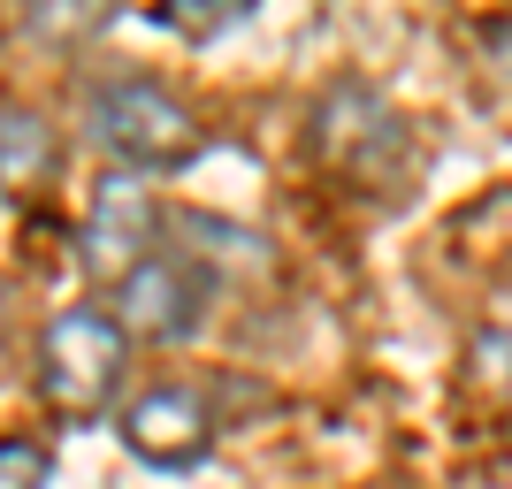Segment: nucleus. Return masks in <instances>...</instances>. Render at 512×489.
Instances as JSON below:
<instances>
[{
  "instance_id": "nucleus-2",
  "label": "nucleus",
  "mask_w": 512,
  "mask_h": 489,
  "mask_svg": "<svg viewBox=\"0 0 512 489\" xmlns=\"http://www.w3.org/2000/svg\"><path fill=\"white\" fill-rule=\"evenodd\" d=\"M85 123L123 161V176H169L199 153V115L153 77H107L85 100Z\"/></svg>"
},
{
  "instance_id": "nucleus-9",
  "label": "nucleus",
  "mask_w": 512,
  "mask_h": 489,
  "mask_svg": "<svg viewBox=\"0 0 512 489\" xmlns=\"http://www.w3.org/2000/svg\"><path fill=\"white\" fill-rule=\"evenodd\" d=\"M237 16H245V0H222V8H207V0H169V8H161V23L184 31V39H214V31H230Z\"/></svg>"
},
{
  "instance_id": "nucleus-7",
  "label": "nucleus",
  "mask_w": 512,
  "mask_h": 489,
  "mask_svg": "<svg viewBox=\"0 0 512 489\" xmlns=\"http://www.w3.org/2000/svg\"><path fill=\"white\" fill-rule=\"evenodd\" d=\"M474 367H482V375L505 390V405H512V298H497L490 321L474 329Z\"/></svg>"
},
{
  "instance_id": "nucleus-6",
  "label": "nucleus",
  "mask_w": 512,
  "mask_h": 489,
  "mask_svg": "<svg viewBox=\"0 0 512 489\" xmlns=\"http://www.w3.org/2000/svg\"><path fill=\"white\" fill-rule=\"evenodd\" d=\"M54 130L31 115V107H0V192L23 199V192H39L46 176H54Z\"/></svg>"
},
{
  "instance_id": "nucleus-4",
  "label": "nucleus",
  "mask_w": 512,
  "mask_h": 489,
  "mask_svg": "<svg viewBox=\"0 0 512 489\" xmlns=\"http://www.w3.org/2000/svg\"><path fill=\"white\" fill-rule=\"evenodd\" d=\"M207 306H214V268H199L192 253H153L138 276L115 291V321L130 337H153V344H184L207 329Z\"/></svg>"
},
{
  "instance_id": "nucleus-1",
  "label": "nucleus",
  "mask_w": 512,
  "mask_h": 489,
  "mask_svg": "<svg viewBox=\"0 0 512 489\" xmlns=\"http://www.w3.org/2000/svg\"><path fill=\"white\" fill-rule=\"evenodd\" d=\"M130 375V329L115 321V306H69L46 321L39 337V398L62 421H100L115 413Z\"/></svg>"
},
{
  "instance_id": "nucleus-8",
  "label": "nucleus",
  "mask_w": 512,
  "mask_h": 489,
  "mask_svg": "<svg viewBox=\"0 0 512 489\" xmlns=\"http://www.w3.org/2000/svg\"><path fill=\"white\" fill-rule=\"evenodd\" d=\"M46 444L39 436H0V489H46Z\"/></svg>"
},
{
  "instance_id": "nucleus-3",
  "label": "nucleus",
  "mask_w": 512,
  "mask_h": 489,
  "mask_svg": "<svg viewBox=\"0 0 512 489\" xmlns=\"http://www.w3.org/2000/svg\"><path fill=\"white\" fill-rule=\"evenodd\" d=\"M161 207H153L146 176H100L92 184V207H85V237H77V253H85V276L100 283V291H123L138 268H146L161 245Z\"/></svg>"
},
{
  "instance_id": "nucleus-5",
  "label": "nucleus",
  "mask_w": 512,
  "mask_h": 489,
  "mask_svg": "<svg viewBox=\"0 0 512 489\" xmlns=\"http://www.w3.org/2000/svg\"><path fill=\"white\" fill-rule=\"evenodd\" d=\"M214 436H222V413H214L207 383H153L123 405V444L146 467H192L207 459Z\"/></svg>"
}]
</instances>
